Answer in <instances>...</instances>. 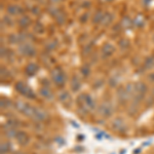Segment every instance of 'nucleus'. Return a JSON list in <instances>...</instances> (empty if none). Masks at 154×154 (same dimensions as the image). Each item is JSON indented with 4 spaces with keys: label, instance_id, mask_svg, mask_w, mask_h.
Here are the masks:
<instances>
[{
    "label": "nucleus",
    "instance_id": "f257e3e1",
    "mask_svg": "<svg viewBox=\"0 0 154 154\" xmlns=\"http://www.w3.org/2000/svg\"><path fill=\"white\" fill-rule=\"evenodd\" d=\"M77 105L79 107V110L84 114H88L91 110L96 108V101L93 99L91 95L81 94L77 99Z\"/></svg>",
    "mask_w": 154,
    "mask_h": 154
},
{
    "label": "nucleus",
    "instance_id": "f03ea898",
    "mask_svg": "<svg viewBox=\"0 0 154 154\" xmlns=\"http://www.w3.org/2000/svg\"><path fill=\"white\" fill-rule=\"evenodd\" d=\"M14 88L18 91L20 95H22L25 98L29 99V100H34L36 98V94L34 93V91L32 89L28 84H26L23 81H19V82L16 83L14 85Z\"/></svg>",
    "mask_w": 154,
    "mask_h": 154
},
{
    "label": "nucleus",
    "instance_id": "7ed1b4c3",
    "mask_svg": "<svg viewBox=\"0 0 154 154\" xmlns=\"http://www.w3.org/2000/svg\"><path fill=\"white\" fill-rule=\"evenodd\" d=\"M14 106L20 113H22L23 115L27 116V117H31V118L33 117L34 112H35V109H36V107L30 105L28 103H25V102H22V101L16 102Z\"/></svg>",
    "mask_w": 154,
    "mask_h": 154
},
{
    "label": "nucleus",
    "instance_id": "20e7f679",
    "mask_svg": "<svg viewBox=\"0 0 154 154\" xmlns=\"http://www.w3.org/2000/svg\"><path fill=\"white\" fill-rule=\"evenodd\" d=\"M51 80L53 82L56 84L58 88H62V86L65 85L66 83V74L64 73V71L62 70L61 68H56L51 71Z\"/></svg>",
    "mask_w": 154,
    "mask_h": 154
},
{
    "label": "nucleus",
    "instance_id": "39448f33",
    "mask_svg": "<svg viewBox=\"0 0 154 154\" xmlns=\"http://www.w3.org/2000/svg\"><path fill=\"white\" fill-rule=\"evenodd\" d=\"M147 93V86L143 82H138L135 85H133V95L135 102H141L143 100L144 96Z\"/></svg>",
    "mask_w": 154,
    "mask_h": 154
},
{
    "label": "nucleus",
    "instance_id": "423d86ee",
    "mask_svg": "<svg viewBox=\"0 0 154 154\" xmlns=\"http://www.w3.org/2000/svg\"><path fill=\"white\" fill-rule=\"evenodd\" d=\"M99 113L101 114V116L105 118H109L110 116H112L113 114V107L108 103L102 104L99 108Z\"/></svg>",
    "mask_w": 154,
    "mask_h": 154
},
{
    "label": "nucleus",
    "instance_id": "0eeeda50",
    "mask_svg": "<svg viewBox=\"0 0 154 154\" xmlns=\"http://www.w3.org/2000/svg\"><path fill=\"white\" fill-rule=\"evenodd\" d=\"M20 51H21L22 54L27 57H33L35 56V48L31 45L30 43H23L21 46H20Z\"/></svg>",
    "mask_w": 154,
    "mask_h": 154
},
{
    "label": "nucleus",
    "instance_id": "6e6552de",
    "mask_svg": "<svg viewBox=\"0 0 154 154\" xmlns=\"http://www.w3.org/2000/svg\"><path fill=\"white\" fill-rule=\"evenodd\" d=\"M32 118H33L34 120H36V121H39V122H43V121H45L46 119L48 118V115L44 110H42V109L37 108V107H36L35 112H34V115H33V117H32Z\"/></svg>",
    "mask_w": 154,
    "mask_h": 154
},
{
    "label": "nucleus",
    "instance_id": "1a4fd4ad",
    "mask_svg": "<svg viewBox=\"0 0 154 154\" xmlns=\"http://www.w3.org/2000/svg\"><path fill=\"white\" fill-rule=\"evenodd\" d=\"M16 140L20 145L22 146H26L28 145L29 141H30V138H29V135L25 131H18L17 134V137H16Z\"/></svg>",
    "mask_w": 154,
    "mask_h": 154
},
{
    "label": "nucleus",
    "instance_id": "9d476101",
    "mask_svg": "<svg viewBox=\"0 0 154 154\" xmlns=\"http://www.w3.org/2000/svg\"><path fill=\"white\" fill-rule=\"evenodd\" d=\"M39 94H40L41 97H43L44 99H46V100H51V99L54 98V94L53 91H51V89L48 88V85H44L40 88L39 89Z\"/></svg>",
    "mask_w": 154,
    "mask_h": 154
},
{
    "label": "nucleus",
    "instance_id": "9b49d317",
    "mask_svg": "<svg viewBox=\"0 0 154 154\" xmlns=\"http://www.w3.org/2000/svg\"><path fill=\"white\" fill-rule=\"evenodd\" d=\"M113 128L116 131H119V133H123V131H125V128H126L125 121H123L121 118L115 119V120L113 121Z\"/></svg>",
    "mask_w": 154,
    "mask_h": 154
},
{
    "label": "nucleus",
    "instance_id": "f8f14e48",
    "mask_svg": "<svg viewBox=\"0 0 154 154\" xmlns=\"http://www.w3.org/2000/svg\"><path fill=\"white\" fill-rule=\"evenodd\" d=\"M59 101L63 104L64 106H68L71 103V96L68 91H63L59 95Z\"/></svg>",
    "mask_w": 154,
    "mask_h": 154
},
{
    "label": "nucleus",
    "instance_id": "ddd939ff",
    "mask_svg": "<svg viewBox=\"0 0 154 154\" xmlns=\"http://www.w3.org/2000/svg\"><path fill=\"white\" fill-rule=\"evenodd\" d=\"M70 86H71V89L72 91L74 93H77V91L80 89L81 88V82L79 80V78L77 76H73L71 79V82H70Z\"/></svg>",
    "mask_w": 154,
    "mask_h": 154
},
{
    "label": "nucleus",
    "instance_id": "4468645a",
    "mask_svg": "<svg viewBox=\"0 0 154 154\" xmlns=\"http://www.w3.org/2000/svg\"><path fill=\"white\" fill-rule=\"evenodd\" d=\"M38 66L36 65V64L34 63H30L28 66L26 67V69H25V72H26V74L28 76H34L35 74L38 72Z\"/></svg>",
    "mask_w": 154,
    "mask_h": 154
},
{
    "label": "nucleus",
    "instance_id": "2eb2a0df",
    "mask_svg": "<svg viewBox=\"0 0 154 154\" xmlns=\"http://www.w3.org/2000/svg\"><path fill=\"white\" fill-rule=\"evenodd\" d=\"M11 145L9 142H2L0 145V154H7L11 152Z\"/></svg>",
    "mask_w": 154,
    "mask_h": 154
},
{
    "label": "nucleus",
    "instance_id": "dca6fc26",
    "mask_svg": "<svg viewBox=\"0 0 154 154\" xmlns=\"http://www.w3.org/2000/svg\"><path fill=\"white\" fill-rule=\"evenodd\" d=\"M22 11H23V9L18 5H9L7 7V12H8L9 14H12V16L19 14L20 12H22Z\"/></svg>",
    "mask_w": 154,
    "mask_h": 154
},
{
    "label": "nucleus",
    "instance_id": "f3484780",
    "mask_svg": "<svg viewBox=\"0 0 154 154\" xmlns=\"http://www.w3.org/2000/svg\"><path fill=\"white\" fill-rule=\"evenodd\" d=\"M18 126H19V121L17 120V119H9V120L5 123L6 130H11V128L16 130Z\"/></svg>",
    "mask_w": 154,
    "mask_h": 154
},
{
    "label": "nucleus",
    "instance_id": "a211bd4d",
    "mask_svg": "<svg viewBox=\"0 0 154 154\" xmlns=\"http://www.w3.org/2000/svg\"><path fill=\"white\" fill-rule=\"evenodd\" d=\"M113 51H114L113 46H111L110 44H105V45H104V48H102V51H103V54H105L106 57L111 56L112 53H113Z\"/></svg>",
    "mask_w": 154,
    "mask_h": 154
},
{
    "label": "nucleus",
    "instance_id": "6ab92c4d",
    "mask_svg": "<svg viewBox=\"0 0 154 154\" xmlns=\"http://www.w3.org/2000/svg\"><path fill=\"white\" fill-rule=\"evenodd\" d=\"M29 24H30V19L28 17H24V18H22L21 21H20V26L21 27H27Z\"/></svg>",
    "mask_w": 154,
    "mask_h": 154
},
{
    "label": "nucleus",
    "instance_id": "aec40b11",
    "mask_svg": "<svg viewBox=\"0 0 154 154\" xmlns=\"http://www.w3.org/2000/svg\"><path fill=\"white\" fill-rule=\"evenodd\" d=\"M9 105H11V103H9V102L7 101L6 99H1V108L2 109H3V108L6 109Z\"/></svg>",
    "mask_w": 154,
    "mask_h": 154
},
{
    "label": "nucleus",
    "instance_id": "412c9836",
    "mask_svg": "<svg viewBox=\"0 0 154 154\" xmlns=\"http://www.w3.org/2000/svg\"><path fill=\"white\" fill-rule=\"evenodd\" d=\"M81 73L83 74L84 77L88 76L89 75V69L88 68V67H86V68H81Z\"/></svg>",
    "mask_w": 154,
    "mask_h": 154
},
{
    "label": "nucleus",
    "instance_id": "4be33fe9",
    "mask_svg": "<svg viewBox=\"0 0 154 154\" xmlns=\"http://www.w3.org/2000/svg\"><path fill=\"white\" fill-rule=\"evenodd\" d=\"M51 1H53V3H59L61 0H51Z\"/></svg>",
    "mask_w": 154,
    "mask_h": 154
}]
</instances>
